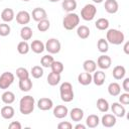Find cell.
Returning <instances> with one entry per match:
<instances>
[{"mask_svg":"<svg viewBox=\"0 0 129 129\" xmlns=\"http://www.w3.org/2000/svg\"><path fill=\"white\" fill-rule=\"evenodd\" d=\"M35 105V100L32 96H24L20 99L19 102V111L23 115H29L33 112Z\"/></svg>","mask_w":129,"mask_h":129,"instance_id":"obj_1","label":"cell"},{"mask_svg":"<svg viewBox=\"0 0 129 129\" xmlns=\"http://www.w3.org/2000/svg\"><path fill=\"white\" fill-rule=\"evenodd\" d=\"M106 40L114 45H119L124 42L125 40V35L122 31L118 29H109L106 33Z\"/></svg>","mask_w":129,"mask_h":129,"instance_id":"obj_2","label":"cell"},{"mask_svg":"<svg viewBox=\"0 0 129 129\" xmlns=\"http://www.w3.org/2000/svg\"><path fill=\"white\" fill-rule=\"evenodd\" d=\"M79 23H80V16L74 12H69L63 17L62 20V25L67 30H73L79 25Z\"/></svg>","mask_w":129,"mask_h":129,"instance_id":"obj_3","label":"cell"},{"mask_svg":"<svg viewBox=\"0 0 129 129\" xmlns=\"http://www.w3.org/2000/svg\"><path fill=\"white\" fill-rule=\"evenodd\" d=\"M59 92H60V99L63 102L69 103L74 100V91H73V86L71 83L69 82L62 83L60 85Z\"/></svg>","mask_w":129,"mask_h":129,"instance_id":"obj_4","label":"cell"},{"mask_svg":"<svg viewBox=\"0 0 129 129\" xmlns=\"http://www.w3.org/2000/svg\"><path fill=\"white\" fill-rule=\"evenodd\" d=\"M97 14V7L94 4H86L81 10V17L85 21H92Z\"/></svg>","mask_w":129,"mask_h":129,"instance_id":"obj_5","label":"cell"},{"mask_svg":"<svg viewBox=\"0 0 129 129\" xmlns=\"http://www.w3.org/2000/svg\"><path fill=\"white\" fill-rule=\"evenodd\" d=\"M44 46H45V49L50 54L58 53L60 51V48H61V44L57 38H49L46 41V43L44 44Z\"/></svg>","mask_w":129,"mask_h":129,"instance_id":"obj_6","label":"cell"},{"mask_svg":"<svg viewBox=\"0 0 129 129\" xmlns=\"http://www.w3.org/2000/svg\"><path fill=\"white\" fill-rule=\"evenodd\" d=\"M13 82H14V75L10 72H4L0 76V89L2 90L8 89Z\"/></svg>","mask_w":129,"mask_h":129,"instance_id":"obj_7","label":"cell"},{"mask_svg":"<svg viewBox=\"0 0 129 129\" xmlns=\"http://www.w3.org/2000/svg\"><path fill=\"white\" fill-rule=\"evenodd\" d=\"M31 16H32V19L34 21H37V22L40 21V20H43V19H47V13L41 7L34 8L31 12Z\"/></svg>","mask_w":129,"mask_h":129,"instance_id":"obj_8","label":"cell"},{"mask_svg":"<svg viewBox=\"0 0 129 129\" xmlns=\"http://www.w3.org/2000/svg\"><path fill=\"white\" fill-rule=\"evenodd\" d=\"M30 19H31L30 13L25 10H21L16 14V21L18 24H21V25L28 24L30 22Z\"/></svg>","mask_w":129,"mask_h":129,"instance_id":"obj_9","label":"cell"},{"mask_svg":"<svg viewBox=\"0 0 129 129\" xmlns=\"http://www.w3.org/2000/svg\"><path fill=\"white\" fill-rule=\"evenodd\" d=\"M111 110H112L113 115H115L116 117L123 118V117L125 116V114H126V109H125V107H124L121 103L114 102V103L111 105Z\"/></svg>","mask_w":129,"mask_h":129,"instance_id":"obj_10","label":"cell"},{"mask_svg":"<svg viewBox=\"0 0 129 129\" xmlns=\"http://www.w3.org/2000/svg\"><path fill=\"white\" fill-rule=\"evenodd\" d=\"M96 63H97V66H98L100 69H102V70H107V69H109V68L111 67V64H112V59H111L110 56H108V55H106V54H103V55H100V56L98 57Z\"/></svg>","mask_w":129,"mask_h":129,"instance_id":"obj_11","label":"cell"},{"mask_svg":"<svg viewBox=\"0 0 129 129\" xmlns=\"http://www.w3.org/2000/svg\"><path fill=\"white\" fill-rule=\"evenodd\" d=\"M37 107H38L39 110L47 111V110H50L53 107V102L49 98H40L37 101Z\"/></svg>","mask_w":129,"mask_h":129,"instance_id":"obj_12","label":"cell"},{"mask_svg":"<svg viewBox=\"0 0 129 129\" xmlns=\"http://www.w3.org/2000/svg\"><path fill=\"white\" fill-rule=\"evenodd\" d=\"M116 116L115 115H112V114H105L102 119H101V123L104 127H107V128H111V127H114L115 124H116Z\"/></svg>","mask_w":129,"mask_h":129,"instance_id":"obj_13","label":"cell"},{"mask_svg":"<svg viewBox=\"0 0 129 129\" xmlns=\"http://www.w3.org/2000/svg\"><path fill=\"white\" fill-rule=\"evenodd\" d=\"M104 8L108 13L114 14V13H116L118 11L119 4H118L117 0H106L105 4H104Z\"/></svg>","mask_w":129,"mask_h":129,"instance_id":"obj_14","label":"cell"},{"mask_svg":"<svg viewBox=\"0 0 129 129\" xmlns=\"http://www.w3.org/2000/svg\"><path fill=\"white\" fill-rule=\"evenodd\" d=\"M68 113H69V110H68L67 106H64V105H57L53 109V116L57 119H62L64 117H67Z\"/></svg>","mask_w":129,"mask_h":129,"instance_id":"obj_15","label":"cell"},{"mask_svg":"<svg viewBox=\"0 0 129 129\" xmlns=\"http://www.w3.org/2000/svg\"><path fill=\"white\" fill-rule=\"evenodd\" d=\"M92 78H93V82L96 86H102L105 83L106 74L103 71H95Z\"/></svg>","mask_w":129,"mask_h":129,"instance_id":"obj_16","label":"cell"},{"mask_svg":"<svg viewBox=\"0 0 129 129\" xmlns=\"http://www.w3.org/2000/svg\"><path fill=\"white\" fill-rule=\"evenodd\" d=\"M14 113H15L14 108L12 106H10V105H6V106L2 107L1 108V111H0V114H1L2 118L6 119V120L12 119L14 117Z\"/></svg>","mask_w":129,"mask_h":129,"instance_id":"obj_17","label":"cell"},{"mask_svg":"<svg viewBox=\"0 0 129 129\" xmlns=\"http://www.w3.org/2000/svg\"><path fill=\"white\" fill-rule=\"evenodd\" d=\"M30 49L34 52V53H41L43 52V50L45 49V46H44V43L39 40V39H35V40H32L31 44H30Z\"/></svg>","mask_w":129,"mask_h":129,"instance_id":"obj_18","label":"cell"},{"mask_svg":"<svg viewBox=\"0 0 129 129\" xmlns=\"http://www.w3.org/2000/svg\"><path fill=\"white\" fill-rule=\"evenodd\" d=\"M78 82L83 85V86H88L90 85L92 82H93V78H92V75L91 73H81L79 76H78Z\"/></svg>","mask_w":129,"mask_h":129,"instance_id":"obj_19","label":"cell"},{"mask_svg":"<svg viewBox=\"0 0 129 129\" xmlns=\"http://www.w3.org/2000/svg\"><path fill=\"white\" fill-rule=\"evenodd\" d=\"M14 17H15L14 11H13V9H11V8H5V9H3L2 12H1V19H2L5 23L11 22V21L14 19Z\"/></svg>","mask_w":129,"mask_h":129,"instance_id":"obj_20","label":"cell"},{"mask_svg":"<svg viewBox=\"0 0 129 129\" xmlns=\"http://www.w3.org/2000/svg\"><path fill=\"white\" fill-rule=\"evenodd\" d=\"M112 75L114 77L115 80H122L124 79L125 75H126V69L125 67L123 66H116L114 69H113V72H112Z\"/></svg>","mask_w":129,"mask_h":129,"instance_id":"obj_21","label":"cell"},{"mask_svg":"<svg viewBox=\"0 0 129 129\" xmlns=\"http://www.w3.org/2000/svg\"><path fill=\"white\" fill-rule=\"evenodd\" d=\"M71 119L75 122H80L84 118V111L81 108H73L70 112Z\"/></svg>","mask_w":129,"mask_h":129,"instance_id":"obj_22","label":"cell"},{"mask_svg":"<svg viewBox=\"0 0 129 129\" xmlns=\"http://www.w3.org/2000/svg\"><path fill=\"white\" fill-rule=\"evenodd\" d=\"M108 93L112 97L119 96L120 93H121V87H120V85L118 83H116V82L110 83L109 86H108Z\"/></svg>","mask_w":129,"mask_h":129,"instance_id":"obj_23","label":"cell"},{"mask_svg":"<svg viewBox=\"0 0 129 129\" xmlns=\"http://www.w3.org/2000/svg\"><path fill=\"white\" fill-rule=\"evenodd\" d=\"M100 123V119L97 115L95 114H92V115H89L86 119V125L89 127V128H96Z\"/></svg>","mask_w":129,"mask_h":129,"instance_id":"obj_24","label":"cell"},{"mask_svg":"<svg viewBox=\"0 0 129 129\" xmlns=\"http://www.w3.org/2000/svg\"><path fill=\"white\" fill-rule=\"evenodd\" d=\"M62 9L64 11L69 12H73L76 8H77V1L76 0H63L61 3Z\"/></svg>","mask_w":129,"mask_h":129,"instance_id":"obj_25","label":"cell"},{"mask_svg":"<svg viewBox=\"0 0 129 129\" xmlns=\"http://www.w3.org/2000/svg\"><path fill=\"white\" fill-rule=\"evenodd\" d=\"M60 82V74H56V73H49L47 76V83L49 86H56L58 85Z\"/></svg>","mask_w":129,"mask_h":129,"instance_id":"obj_26","label":"cell"},{"mask_svg":"<svg viewBox=\"0 0 129 129\" xmlns=\"http://www.w3.org/2000/svg\"><path fill=\"white\" fill-rule=\"evenodd\" d=\"M19 89L22 92H29L32 89V81L29 78L24 80H19Z\"/></svg>","mask_w":129,"mask_h":129,"instance_id":"obj_27","label":"cell"},{"mask_svg":"<svg viewBox=\"0 0 129 129\" xmlns=\"http://www.w3.org/2000/svg\"><path fill=\"white\" fill-rule=\"evenodd\" d=\"M83 68L87 73H94L97 70V63L93 59H87L83 63Z\"/></svg>","mask_w":129,"mask_h":129,"instance_id":"obj_28","label":"cell"},{"mask_svg":"<svg viewBox=\"0 0 129 129\" xmlns=\"http://www.w3.org/2000/svg\"><path fill=\"white\" fill-rule=\"evenodd\" d=\"M1 100H2V102L4 104L10 105V104H12L15 101V95H14V93H12L10 91H6V92H4L2 94Z\"/></svg>","mask_w":129,"mask_h":129,"instance_id":"obj_29","label":"cell"},{"mask_svg":"<svg viewBox=\"0 0 129 129\" xmlns=\"http://www.w3.org/2000/svg\"><path fill=\"white\" fill-rule=\"evenodd\" d=\"M32 32L33 31L29 26H23L20 30V37L22 38V40H29L32 37Z\"/></svg>","mask_w":129,"mask_h":129,"instance_id":"obj_30","label":"cell"},{"mask_svg":"<svg viewBox=\"0 0 129 129\" xmlns=\"http://www.w3.org/2000/svg\"><path fill=\"white\" fill-rule=\"evenodd\" d=\"M77 34H78V36H79L80 38L86 39V38H88V37L90 36V29H89V27L86 26V25H81V26H79L78 29H77Z\"/></svg>","mask_w":129,"mask_h":129,"instance_id":"obj_31","label":"cell"},{"mask_svg":"<svg viewBox=\"0 0 129 129\" xmlns=\"http://www.w3.org/2000/svg\"><path fill=\"white\" fill-rule=\"evenodd\" d=\"M97 108H98V110H99L100 112L105 113V112H107V111L109 110L110 106H109V103H108V101H107L106 99H104V98H99V99L97 100Z\"/></svg>","mask_w":129,"mask_h":129,"instance_id":"obj_32","label":"cell"},{"mask_svg":"<svg viewBox=\"0 0 129 129\" xmlns=\"http://www.w3.org/2000/svg\"><path fill=\"white\" fill-rule=\"evenodd\" d=\"M30 50V45L28 44L27 41L25 40H22L18 43L17 45V51L20 53V54H27Z\"/></svg>","mask_w":129,"mask_h":129,"instance_id":"obj_33","label":"cell"},{"mask_svg":"<svg viewBox=\"0 0 129 129\" xmlns=\"http://www.w3.org/2000/svg\"><path fill=\"white\" fill-rule=\"evenodd\" d=\"M97 47H98V50L100 52L105 53L109 49V43L105 38H100L98 40V42H97Z\"/></svg>","mask_w":129,"mask_h":129,"instance_id":"obj_34","label":"cell"},{"mask_svg":"<svg viewBox=\"0 0 129 129\" xmlns=\"http://www.w3.org/2000/svg\"><path fill=\"white\" fill-rule=\"evenodd\" d=\"M95 25H96V28L99 30H106L109 27V20L106 18H99L96 21Z\"/></svg>","mask_w":129,"mask_h":129,"instance_id":"obj_35","label":"cell"},{"mask_svg":"<svg viewBox=\"0 0 129 129\" xmlns=\"http://www.w3.org/2000/svg\"><path fill=\"white\" fill-rule=\"evenodd\" d=\"M50 27V22L48 19H43V20H40L38 21L37 23V29L40 31V32H45L49 29Z\"/></svg>","mask_w":129,"mask_h":129,"instance_id":"obj_36","label":"cell"},{"mask_svg":"<svg viewBox=\"0 0 129 129\" xmlns=\"http://www.w3.org/2000/svg\"><path fill=\"white\" fill-rule=\"evenodd\" d=\"M30 74L34 79H39L43 76V69L40 66H34L31 68Z\"/></svg>","mask_w":129,"mask_h":129,"instance_id":"obj_37","label":"cell"},{"mask_svg":"<svg viewBox=\"0 0 129 129\" xmlns=\"http://www.w3.org/2000/svg\"><path fill=\"white\" fill-rule=\"evenodd\" d=\"M53 56H51L50 54H46V55H43L40 59V63L43 68H50L51 63L53 62Z\"/></svg>","mask_w":129,"mask_h":129,"instance_id":"obj_38","label":"cell"},{"mask_svg":"<svg viewBox=\"0 0 129 129\" xmlns=\"http://www.w3.org/2000/svg\"><path fill=\"white\" fill-rule=\"evenodd\" d=\"M50 68H51V72L56 73V74H61L64 70V67H63L62 62L61 61H55V60H53Z\"/></svg>","mask_w":129,"mask_h":129,"instance_id":"obj_39","label":"cell"},{"mask_svg":"<svg viewBox=\"0 0 129 129\" xmlns=\"http://www.w3.org/2000/svg\"><path fill=\"white\" fill-rule=\"evenodd\" d=\"M16 76H17V78L19 80H24V79L29 78V73L25 68L20 67V68H18L16 70Z\"/></svg>","mask_w":129,"mask_h":129,"instance_id":"obj_40","label":"cell"},{"mask_svg":"<svg viewBox=\"0 0 129 129\" xmlns=\"http://www.w3.org/2000/svg\"><path fill=\"white\" fill-rule=\"evenodd\" d=\"M10 26L6 23H0V36H7L10 33Z\"/></svg>","mask_w":129,"mask_h":129,"instance_id":"obj_41","label":"cell"},{"mask_svg":"<svg viewBox=\"0 0 129 129\" xmlns=\"http://www.w3.org/2000/svg\"><path fill=\"white\" fill-rule=\"evenodd\" d=\"M119 101L122 105H128L129 104V93H124L119 95Z\"/></svg>","mask_w":129,"mask_h":129,"instance_id":"obj_42","label":"cell"},{"mask_svg":"<svg viewBox=\"0 0 129 129\" xmlns=\"http://www.w3.org/2000/svg\"><path fill=\"white\" fill-rule=\"evenodd\" d=\"M57 128L58 129H72L73 125L70 122H68V121H63V122H60L57 125Z\"/></svg>","mask_w":129,"mask_h":129,"instance_id":"obj_43","label":"cell"},{"mask_svg":"<svg viewBox=\"0 0 129 129\" xmlns=\"http://www.w3.org/2000/svg\"><path fill=\"white\" fill-rule=\"evenodd\" d=\"M8 128H9V129H21V128H22V125H21L20 122H18V121H13V122H11V123L9 124Z\"/></svg>","mask_w":129,"mask_h":129,"instance_id":"obj_44","label":"cell"},{"mask_svg":"<svg viewBox=\"0 0 129 129\" xmlns=\"http://www.w3.org/2000/svg\"><path fill=\"white\" fill-rule=\"evenodd\" d=\"M122 87H123V90L126 93H129V78H125L124 79L123 84H122Z\"/></svg>","mask_w":129,"mask_h":129,"instance_id":"obj_45","label":"cell"},{"mask_svg":"<svg viewBox=\"0 0 129 129\" xmlns=\"http://www.w3.org/2000/svg\"><path fill=\"white\" fill-rule=\"evenodd\" d=\"M128 47H129V42L127 41V42L125 43V45H124V52H125L126 54H129V49H128Z\"/></svg>","mask_w":129,"mask_h":129,"instance_id":"obj_46","label":"cell"},{"mask_svg":"<svg viewBox=\"0 0 129 129\" xmlns=\"http://www.w3.org/2000/svg\"><path fill=\"white\" fill-rule=\"evenodd\" d=\"M75 129H86V125H83V124H77L75 126Z\"/></svg>","mask_w":129,"mask_h":129,"instance_id":"obj_47","label":"cell"},{"mask_svg":"<svg viewBox=\"0 0 129 129\" xmlns=\"http://www.w3.org/2000/svg\"><path fill=\"white\" fill-rule=\"evenodd\" d=\"M92 1H93L94 3H98V4H99V3H102V2H103V0H92Z\"/></svg>","mask_w":129,"mask_h":129,"instance_id":"obj_48","label":"cell"},{"mask_svg":"<svg viewBox=\"0 0 129 129\" xmlns=\"http://www.w3.org/2000/svg\"><path fill=\"white\" fill-rule=\"evenodd\" d=\"M48 1H50V2H57V1H59V0H48Z\"/></svg>","mask_w":129,"mask_h":129,"instance_id":"obj_49","label":"cell"},{"mask_svg":"<svg viewBox=\"0 0 129 129\" xmlns=\"http://www.w3.org/2000/svg\"><path fill=\"white\" fill-rule=\"evenodd\" d=\"M22 1H25V2H27V1H29V0H22Z\"/></svg>","mask_w":129,"mask_h":129,"instance_id":"obj_50","label":"cell"}]
</instances>
